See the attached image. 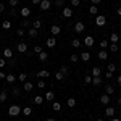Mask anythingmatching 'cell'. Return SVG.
I'll use <instances>...</instances> for the list:
<instances>
[{
    "label": "cell",
    "instance_id": "obj_2",
    "mask_svg": "<svg viewBox=\"0 0 121 121\" xmlns=\"http://www.w3.org/2000/svg\"><path fill=\"white\" fill-rule=\"evenodd\" d=\"M95 24H97V26H105V24H107V18H105L103 15H97V16H95Z\"/></svg>",
    "mask_w": 121,
    "mask_h": 121
},
{
    "label": "cell",
    "instance_id": "obj_1",
    "mask_svg": "<svg viewBox=\"0 0 121 121\" xmlns=\"http://www.w3.org/2000/svg\"><path fill=\"white\" fill-rule=\"evenodd\" d=\"M8 115L11 116V118H15V116L21 115V107H19V105H11V107L8 108Z\"/></svg>",
    "mask_w": 121,
    "mask_h": 121
},
{
    "label": "cell",
    "instance_id": "obj_19",
    "mask_svg": "<svg viewBox=\"0 0 121 121\" xmlns=\"http://www.w3.org/2000/svg\"><path fill=\"white\" fill-rule=\"evenodd\" d=\"M97 56H99V60H103V61H105V60H108V52H107V50H100Z\"/></svg>",
    "mask_w": 121,
    "mask_h": 121
},
{
    "label": "cell",
    "instance_id": "obj_20",
    "mask_svg": "<svg viewBox=\"0 0 121 121\" xmlns=\"http://www.w3.org/2000/svg\"><path fill=\"white\" fill-rule=\"evenodd\" d=\"M50 31H52V34H53V36H58V34H60V31H61V28H60L58 24H52Z\"/></svg>",
    "mask_w": 121,
    "mask_h": 121
},
{
    "label": "cell",
    "instance_id": "obj_31",
    "mask_svg": "<svg viewBox=\"0 0 121 121\" xmlns=\"http://www.w3.org/2000/svg\"><path fill=\"white\" fill-rule=\"evenodd\" d=\"M52 108H53V112H60V110H61V103L60 102H52Z\"/></svg>",
    "mask_w": 121,
    "mask_h": 121
},
{
    "label": "cell",
    "instance_id": "obj_9",
    "mask_svg": "<svg viewBox=\"0 0 121 121\" xmlns=\"http://www.w3.org/2000/svg\"><path fill=\"white\" fill-rule=\"evenodd\" d=\"M50 71H47V69H39L37 71V78H40V79H44V78H50Z\"/></svg>",
    "mask_w": 121,
    "mask_h": 121
},
{
    "label": "cell",
    "instance_id": "obj_36",
    "mask_svg": "<svg viewBox=\"0 0 121 121\" xmlns=\"http://www.w3.org/2000/svg\"><path fill=\"white\" fill-rule=\"evenodd\" d=\"M55 78H56V81H63L65 79V74L61 71H58V73H55Z\"/></svg>",
    "mask_w": 121,
    "mask_h": 121
},
{
    "label": "cell",
    "instance_id": "obj_23",
    "mask_svg": "<svg viewBox=\"0 0 121 121\" xmlns=\"http://www.w3.org/2000/svg\"><path fill=\"white\" fill-rule=\"evenodd\" d=\"M45 100H50V102H53L55 100V94L52 92V91H48V92H45V97H44Z\"/></svg>",
    "mask_w": 121,
    "mask_h": 121
},
{
    "label": "cell",
    "instance_id": "obj_16",
    "mask_svg": "<svg viewBox=\"0 0 121 121\" xmlns=\"http://www.w3.org/2000/svg\"><path fill=\"white\" fill-rule=\"evenodd\" d=\"M3 58L11 60V58H13V50H11V48H3Z\"/></svg>",
    "mask_w": 121,
    "mask_h": 121
},
{
    "label": "cell",
    "instance_id": "obj_29",
    "mask_svg": "<svg viewBox=\"0 0 121 121\" xmlns=\"http://www.w3.org/2000/svg\"><path fill=\"white\" fill-rule=\"evenodd\" d=\"M32 28L39 31V29L42 28V21H40V19H36V21H32Z\"/></svg>",
    "mask_w": 121,
    "mask_h": 121
},
{
    "label": "cell",
    "instance_id": "obj_57",
    "mask_svg": "<svg viewBox=\"0 0 121 121\" xmlns=\"http://www.w3.org/2000/svg\"><path fill=\"white\" fill-rule=\"evenodd\" d=\"M118 86H120V87H121V74L118 76Z\"/></svg>",
    "mask_w": 121,
    "mask_h": 121
},
{
    "label": "cell",
    "instance_id": "obj_8",
    "mask_svg": "<svg viewBox=\"0 0 121 121\" xmlns=\"http://www.w3.org/2000/svg\"><path fill=\"white\" fill-rule=\"evenodd\" d=\"M45 45L48 47V48H53V47L56 45V39L53 37V36H52V37H48V39L45 40Z\"/></svg>",
    "mask_w": 121,
    "mask_h": 121
},
{
    "label": "cell",
    "instance_id": "obj_13",
    "mask_svg": "<svg viewBox=\"0 0 121 121\" xmlns=\"http://www.w3.org/2000/svg\"><path fill=\"white\" fill-rule=\"evenodd\" d=\"M103 91H105V94H108V95H112V94L115 92V87H113L112 84H105V86H103Z\"/></svg>",
    "mask_w": 121,
    "mask_h": 121
},
{
    "label": "cell",
    "instance_id": "obj_48",
    "mask_svg": "<svg viewBox=\"0 0 121 121\" xmlns=\"http://www.w3.org/2000/svg\"><path fill=\"white\" fill-rule=\"evenodd\" d=\"M71 5L73 7H79L81 5V0H71Z\"/></svg>",
    "mask_w": 121,
    "mask_h": 121
},
{
    "label": "cell",
    "instance_id": "obj_54",
    "mask_svg": "<svg viewBox=\"0 0 121 121\" xmlns=\"http://www.w3.org/2000/svg\"><path fill=\"white\" fill-rule=\"evenodd\" d=\"M91 2H92V5H99V3H100L102 0H91Z\"/></svg>",
    "mask_w": 121,
    "mask_h": 121
},
{
    "label": "cell",
    "instance_id": "obj_7",
    "mask_svg": "<svg viewBox=\"0 0 121 121\" xmlns=\"http://www.w3.org/2000/svg\"><path fill=\"white\" fill-rule=\"evenodd\" d=\"M32 89H34V84L26 81V82H23V91L24 92H32Z\"/></svg>",
    "mask_w": 121,
    "mask_h": 121
},
{
    "label": "cell",
    "instance_id": "obj_42",
    "mask_svg": "<svg viewBox=\"0 0 121 121\" xmlns=\"http://www.w3.org/2000/svg\"><path fill=\"white\" fill-rule=\"evenodd\" d=\"M69 60H71V61H73V63H78V61H79V56L76 55V53H73V55L69 56Z\"/></svg>",
    "mask_w": 121,
    "mask_h": 121
},
{
    "label": "cell",
    "instance_id": "obj_27",
    "mask_svg": "<svg viewBox=\"0 0 121 121\" xmlns=\"http://www.w3.org/2000/svg\"><path fill=\"white\" fill-rule=\"evenodd\" d=\"M79 58H81L82 61H89V60H91V53H89V52H82Z\"/></svg>",
    "mask_w": 121,
    "mask_h": 121
},
{
    "label": "cell",
    "instance_id": "obj_53",
    "mask_svg": "<svg viewBox=\"0 0 121 121\" xmlns=\"http://www.w3.org/2000/svg\"><path fill=\"white\" fill-rule=\"evenodd\" d=\"M31 2H32V5H39V3H40L42 0H31Z\"/></svg>",
    "mask_w": 121,
    "mask_h": 121
},
{
    "label": "cell",
    "instance_id": "obj_25",
    "mask_svg": "<svg viewBox=\"0 0 121 121\" xmlns=\"http://www.w3.org/2000/svg\"><path fill=\"white\" fill-rule=\"evenodd\" d=\"M21 113H23L24 116H31V115H32V108H31V107H24V108L21 110Z\"/></svg>",
    "mask_w": 121,
    "mask_h": 121
},
{
    "label": "cell",
    "instance_id": "obj_59",
    "mask_svg": "<svg viewBox=\"0 0 121 121\" xmlns=\"http://www.w3.org/2000/svg\"><path fill=\"white\" fill-rule=\"evenodd\" d=\"M112 121H121V120H120V118H115V116H113V118H112Z\"/></svg>",
    "mask_w": 121,
    "mask_h": 121
},
{
    "label": "cell",
    "instance_id": "obj_56",
    "mask_svg": "<svg viewBox=\"0 0 121 121\" xmlns=\"http://www.w3.org/2000/svg\"><path fill=\"white\" fill-rule=\"evenodd\" d=\"M5 76H7L5 73H2V71H0V79H5Z\"/></svg>",
    "mask_w": 121,
    "mask_h": 121
},
{
    "label": "cell",
    "instance_id": "obj_47",
    "mask_svg": "<svg viewBox=\"0 0 121 121\" xmlns=\"http://www.w3.org/2000/svg\"><path fill=\"white\" fill-rule=\"evenodd\" d=\"M37 87H39V89H44V87H45V82H44L42 79H39V82H37Z\"/></svg>",
    "mask_w": 121,
    "mask_h": 121
},
{
    "label": "cell",
    "instance_id": "obj_6",
    "mask_svg": "<svg viewBox=\"0 0 121 121\" xmlns=\"http://www.w3.org/2000/svg\"><path fill=\"white\" fill-rule=\"evenodd\" d=\"M16 50H18L19 53H26V52H28V44H24V42H19L18 45H16Z\"/></svg>",
    "mask_w": 121,
    "mask_h": 121
},
{
    "label": "cell",
    "instance_id": "obj_33",
    "mask_svg": "<svg viewBox=\"0 0 121 121\" xmlns=\"http://www.w3.org/2000/svg\"><path fill=\"white\" fill-rule=\"evenodd\" d=\"M89 11H91V15H99V8H97V5H91Z\"/></svg>",
    "mask_w": 121,
    "mask_h": 121
},
{
    "label": "cell",
    "instance_id": "obj_18",
    "mask_svg": "<svg viewBox=\"0 0 121 121\" xmlns=\"http://www.w3.org/2000/svg\"><path fill=\"white\" fill-rule=\"evenodd\" d=\"M100 74H102V68H99V66L92 68V73H91L92 78H97V76H100Z\"/></svg>",
    "mask_w": 121,
    "mask_h": 121
},
{
    "label": "cell",
    "instance_id": "obj_4",
    "mask_svg": "<svg viewBox=\"0 0 121 121\" xmlns=\"http://www.w3.org/2000/svg\"><path fill=\"white\" fill-rule=\"evenodd\" d=\"M84 29H86V24H84V23H81V21H78V23L74 24V31L78 32V34L84 32Z\"/></svg>",
    "mask_w": 121,
    "mask_h": 121
},
{
    "label": "cell",
    "instance_id": "obj_32",
    "mask_svg": "<svg viewBox=\"0 0 121 121\" xmlns=\"http://www.w3.org/2000/svg\"><path fill=\"white\" fill-rule=\"evenodd\" d=\"M108 50H110L112 53H116V52H118V44H110V45H108Z\"/></svg>",
    "mask_w": 121,
    "mask_h": 121
},
{
    "label": "cell",
    "instance_id": "obj_44",
    "mask_svg": "<svg viewBox=\"0 0 121 121\" xmlns=\"http://www.w3.org/2000/svg\"><path fill=\"white\" fill-rule=\"evenodd\" d=\"M18 79L21 81V82H26V74H24V73H21V74H18Z\"/></svg>",
    "mask_w": 121,
    "mask_h": 121
},
{
    "label": "cell",
    "instance_id": "obj_41",
    "mask_svg": "<svg viewBox=\"0 0 121 121\" xmlns=\"http://www.w3.org/2000/svg\"><path fill=\"white\" fill-rule=\"evenodd\" d=\"M2 28L3 29H10L11 28V23H10V21H3V23H2Z\"/></svg>",
    "mask_w": 121,
    "mask_h": 121
},
{
    "label": "cell",
    "instance_id": "obj_61",
    "mask_svg": "<svg viewBox=\"0 0 121 121\" xmlns=\"http://www.w3.org/2000/svg\"><path fill=\"white\" fill-rule=\"evenodd\" d=\"M118 105H121V97H120V99H118Z\"/></svg>",
    "mask_w": 121,
    "mask_h": 121
},
{
    "label": "cell",
    "instance_id": "obj_30",
    "mask_svg": "<svg viewBox=\"0 0 121 121\" xmlns=\"http://www.w3.org/2000/svg\"><path fill=\"white\" fill-rule=\"evenodd\" d=\"M66 105H68L69 108H73V107H76V99H73V97H69V99L66 100Z\"/></svg>",
    "mask_w": 121,
    "mask_h": 121
},
{
    "label": "cell",
    "instance_id": "obj_24",
    "mask_svg": "<svg viewBox=\"0 0 121 121\" xmlns=\"http://www.w3.org/2000/svg\"><path fill=\"white\" fill-rule=\"evenodd\" d=\"M44 100H45V99H44V97H40V95H36V97L32 99V102L36 103V105H42V103H44Z\"/></svg>",
    "mask_w": 121,
    "mask_h": 121
},
{
    "label": "cell",
    "instance_id": "obj_3",
    "mask_svg": "<svg viewBox=\"0 0 121 121\" xmlns=\"http://www.w3.org/2000/svg\"><path fill=\"white\" fill-rule=\"evenodd\" d=\"M94 44H95V40H94L92 36H86V37H84V45H86V47H89V48H91Z\"/></svg>",
    "mask_w": 121,
    "mask_h": 121
},
{
    "label": "cell",
    "instance_id": "obj_64",
    "mask_svg": "<svg viewBox=\"0 0 121 121\" xmlns=\"http://www.w3.org/2000/svg\"><path fill=\"white\" fill-rule=\"evenodd\" d=\"M120 56H121V53H120Z\"/></svg>",
    "mask_w": 121,
    "mask_h": 121
},
{
    "label": "cell",
    "instance_id": "obj_62",
    "mask_svg": "<svg viewBox=\"0 0 121 121\" xmlns=\"http://www.w3.org/2000/svg\"><path fill=\"white\" fill-rule=\"evenodd\" d=\"M97 121H103V120H102V118H99V120H97Z\"/></svg>",
    "mask_w": 121,
    "mask_h": 121
},
{
    "label": "cell",
    "instance_id": "obj_12",
    "mask_svg": "<svg viewBox=\"0 0 121 121\" xmlns=\"http://www.w3.org/2000/svg\"><path fill=\"white\" fill-rule=\"evenodd\" d=\"M61 15H63L65 18H71V16H73V10L69 8V7H65L63 11H61Z\"/></svg>",
    "mask_w": 121,
    "mask_h": 121
},
{
    "label": "cell",
    "instance_id": "obj_52",
    "mask_svg": "<svg viewBox=\"0 0 121 121\" xmlns=\"http://www.w3.org/2000/svg\"><path fill=\"white\" fill-rule=\"evenodd\" d=\"M105 78H107V79H112V78H113V73L107 71V73H105Z\"/></svg>",
    "mask_w": 121,
    "mask_h": 121
},
{
    "label": "cell",
    "instance_id": "obj_26",
    "mask_svg": "<svg viewBox=\"0 0 121 121\" xmlns=\"http://www.w3.org/2000/svg\"><path fill=\"white\" fill-rule=\"evenodd\" d=\"M37 56H39V61H47V58H48V53L42 50V52H40V53H39Z\"/></svg>",
    "mask_w": 121,
    "mask_h": 121
},
{
    "label": "cell",
    "instance_id": "obj_11",
    "mask_svg": "<svg viewBox=\"0 0 121 121\" xmlns=\"http://www.w3.org/2000/svg\"><path fill=\"white\" fill-rule=\"evenodd\" d=\"M19 15L23 16V18H29V15H31V10L28 7H23V8L19 10Z\"/></svg>",
    "mask_w": 121,
    "mask_h": 121
},
{
    "label": "cell",
    "instance_id": "obj_63",
    "mask_svg": "<svg viewBox=\"0 0 121 121\" xmlns=\"http://www.w3.org/2000/svg\"><path fill=\"white\" fill-rule=\"evenodd\" d=\"M37 121H40V120H37Z\"/></svg>",
    "mask_w": 121,
    "mask_h": 121
},
{
    "label": "cell",
    "instance_id": "obj_45",
    "mask_svg": "<svg viewBox=\"0 0 121 121\" xmlns=\"http://www.w3.org/2000/svg\"><path fill=\"white\" fill-rule=\"evenodd\" d=\"M11 92H13V95H16V97H18L19 94H21V91H19L18 87H13V89H11Z\"/></svg>",
    "mask_w": 121,
    "mask_h": 121
},
{
    "label": "cell",
    "instance_id": "obj_43",
    "mask_svg": "<svg viewBox=\"0 0 121 121\" xmlns=\"http://www.w3.org/2000/svg\"><path fill=\"white\" fill-rule=\"evenodd\" d=\"M60 71H61V73H63V74H68V73H69V69H68V66H65V65H63V66H61V68H60Z\"/></svg>",
    "mask_w": 121,
    "mask_h": 121
},
{
    "label": "cell",
    "instance_id": "obj_35",
    "mask_svg": "<svg viewBox=\"0 0 121 121\" xmlns=\"http://www.w3.org/2000/svg\"><path fill=\"white\" fill-rule=\"evenodd\" d=\"M71 45L74 47V48L81 47V40H79V39H73V40H71Z\"/></svg>",
    "mask_w": 121,
    "mask_h": 121
},
{
    "label": "cell",
    "instance_id": "obj_55",
    "mask_svg": "<svg viewBox=\"0 0 121 121\" xmlns=\"http://www.w3.org/2000/svg\"><path fill=\"white\" fill-rule=\"evenodd\" d=\"M3 11H5V5H3V3H0V13H3Z\"/></svg>",
    "mask_w": 121,
    "mask_h": 121
},
{
    "label": "cell",
    "instance_id": "obj_10",
    "mask_svg": "<svg viewBox=\"0 0 121 121\" xmlns=\"http://www.w3.org/2000/svg\"><path fill=\"white\" fill-rule=\"evenodd\" d=\"M115 113H116V110H115L113 107H107V110H105V116H107V118H113Z\"/></svg>",
    "mask_w": 121,
    "mask_h": 121
},
{
    "label": "cell",
    "instance_id": "obj_14",
    "mask_svg": "<svg viewBox=\"0 0 121 121\" xmlns=\"http://www.w3.org/2000/svg\"><path fill=\"white\" fill-rule=\"evenodd\" d=\"M100 102H102V105H108L110 103V95L108 94H102L100 95Z\"/></svg>",
    "mask_w": 121,
    "mask_h": 121
},
{
    "label": "cell",
    "instance_id": "obj_15",
    "mask_svg": "<svg viewBox=\"0 0 121 121\" xmlns=\"http://www.w3.org/2000/svg\"><path fill=\"white\" fill-rule=\"evenodd\" d=\"M28 36H29V37H32V39H36L39 36V31H37V29H34V28H29L28 29Z\"/></svg>",
    "mask_w": 121,
    "mask_h": 121
},
{
    "label": "cell",
    "instance_id": "obj_17",
    "mask_svg": "<svg viewBox=\"0 0 121 121\" xmlns=\"http://www.w3.org/2000/svg\"><path fill=\"white\" fill-rule=\"evenodd\" d=\"M21 28H23V29H24V28H26V29L32 28V21H29L28 18H24V19H23V23H21Z\"/></svg>",
    "mask_w": 121,
    "mask_h": 121
},
{
    "label": "cell",
    "instance_id": "obj_49",
    "mask_svg": "<svg viewBox=\"0 0 121 121\" xmlns=\"http://www.w3.org/2000/svg\"><path fill=\"white\" fill-rule=\"evenodd\" d=\"M18 3H19V0H10V5H11L13 8H15V7H16Z\"/></svg>",
    "mask_w": 121,
    "mask_h": 121
},
{
    "label": "cell",
    "instance_id": "obj_40",
    "mask_svg": "<svg viewBox=\"0 0 121 121\" xmlns=\"http://www.w3.org/2000/svg\"><path fill=\"white\" fill-rule=\"evenodd\" d=\"M84 82H86V84H91V82H92V76H91V74H86V76H84Z\"/></svg>",
    "mask_w": 121,
    "mask_h": 121
},
{
    "label": "cell",
    "instance_id": "obj_58",
    "mask_svg": "<svg viewBox=\"0 0 121 121\" xmlns=\"http://www.w3.org/2000/svg\"><path fill=\"white\" fill-rule=\"evenodd\" d=\"M116 13H118V16H121V7H120L118 10H116Z\"/></svg>",
    "mask_w": 121,
    "mask_h": 121
},
{
    "label": "cell",
    "instance_id": "obj_51",
    "mask_svg": "<svg viewBox=\"0 0 121 121\" xmlns=\"http://www.w3.org/2000/svg\"><path fill=\"white\" fill-rule=\"evenodd\" d=\"M5 65H7V60H5V58H0V69H2Z\"/></svg>",
    "mask_w": 121,
    "mask_h": 121
},
{
    "label": "cell",
    "instance_id": "obj_21",
    "mask_svg": "<svg viewBox=\"0 0 121 121\" xmlns=\"http://www.w3.org/2000/svg\"><path fill=\"white\" fill-rule=\"evenodd\" d=\"M118 40H120V36H118L116 32L110 34V44H118Z\"/></svg>",
    "mask_w": 121,
    "mask_h": 121
},
{
    "label": "cell",
    "instance_id": "obj_37",
    "mask_svg": "<svg viewBox=\"0 0 121 121\" xmlns=\"http://www.w3.org/2000/svg\"><path fill=\"white\" fill-rule=\"evenodd\" d=\"M108 71H110V73H115V71H116V65H115V63H108Z\"/></svg>",
    "mask_w": 121,
    "mask_h": 121
},
{
    "label": "cell",
    "instance_id": "obj_46",
    "mask_svg": "<svg viewBox=\"0 0 121 121\" xmlns=\"http://www.w3.org/2000/svg\"><path fill=\"white\" fill-rule=\"evenodd\" d=\"M40 52H42V47H40V45H34V53H37V55H39Z\"/></svg>",
    "mask_w": 121,
    "mask_h": 121
},
{
    "label": "cell",
    "instance_id": "obj_39",
    "mask_svg": "<svg viewBox=\"0 0 121 121\" xmlns=\"http://www.w3.org/2000/svg\"><path fill=\"white\" fill-rule=\"evenodd\" d=\"M24 34H26V31H24V29H23V28L16 29V36H19V37H23V36H24Z\"/></svg>",
    "mask_w": 121,
    "mask_h": 121
},
{
    "label": "cell",
    "instance_id": "obj_38",
    "mask_svg": "<svg viewBox=\"0 0 121 121\" xmlns=\"http://www.w3.org/2000/svg\"><path fill=\"white\" fill-rule=\"evenodd\" d=\"M5 100H7V92L0 91V102H5Z\"/></svg>",
    "mask_w": 121,
    "mask_h": 121
},
{
    "label": "cell",
    "instance_id": "obj_34",
    "mask_svg": "<svg viewBox=\"0 0 121 121\" xmlns=\"http://www.w3.org/2000/svg\"><path fill=\"white\" fill-rule=\"evenodd\" d=\"M108 45H110V42H108L107 39H103L102 42H100V48H103V50H105V48H108Z\"/></svg>",
    "mask_w": 121,
    "mask_h": 121
},
{
    "label": "cell",
    "instance_id": "obj_60",
    "mask_svg": "<svg viewBox=\"0 0 121 121\" xmlns=\"http://www.w3.org/2000/svg\"><path fill=\"white\" fill-rule=\"evenodd\" d=\"M45 121H55V118H47Z\"/></svg>",
    "mask_w": 121,
    "mask_h": 121
},
{
    "label": "cell",
    "instance_id": "obj_28",
    "mask_svg": "<svg viewBox=\"0 0 121 121\" xmlns=\"http://www.w3.org/2000/svg\"><path fill=\"white\" fill-rule=\"evenodd\" d=\"M92 86H102V78L100 76H97V78H92Z\"/></svg>",
    "mask_w": 121,
    "mask_h": 121
},
{
    "label": "cell",
    "instance_id": "obj_5",
    "mask_svg": "<svg viewBox=\"0 0 121 121\" xmlns=\"http://www.w3.org/2000/svg\"><path fill=\"white\" fill-rule=\"evenodd\" d=\"M50 7H52V2H50V0H42V2L39 3V8L40 10H48Z\"/></svg>",
    "mask_w": 121,
    "mask_h": 121
},
{
    "label": "cell",
    "instance_id": "obj_22",
    "mask_svg": "<svg viewBox=\"0 0 121 121\" xmlns=\"http://www.w3.org/2000/svg\"><path fill=\"white\" fill-rule=\"evenodd\" d=\"M5 81L8 84H15V81H16V76L15 74H7L5 76Z\"/></svg>",
    "mask_w": 121,
    "mask_h": 121
},
{
    "label": "cell",
    "instance_id": "obj_50",
    "mask_svg": "<svg viewBox=\"0 0 121 121\" xmlns=\"http://www.w3.org/2000/svg\"><path fill=\"white\" fill-rule=\"evenodd\" d=\"M55 5H56V7H63L65 2H63V0H55Z\"/></svg>",
    "mask_w": 121,
    "mask_h": 121
}]
</instances>
